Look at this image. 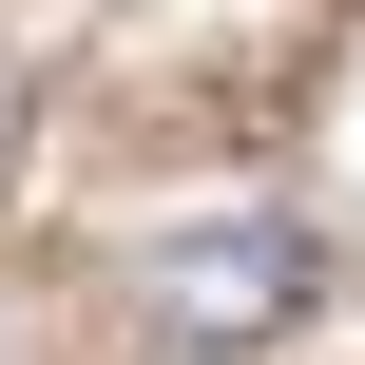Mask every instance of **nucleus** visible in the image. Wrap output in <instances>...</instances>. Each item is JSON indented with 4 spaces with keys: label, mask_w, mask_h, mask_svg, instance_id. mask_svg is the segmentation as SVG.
<instances>
[{
    "label": "nucleus",
    "mask_w": 365,
    "mask_h": 365,
    "mask_svg": "<svg viewBox=\"0 0 365 365\" xmlns=\"http://www.w3.org/2000/svg\"><path fill=\"white\" fill-rule=\"evenodd\" d=\"M308 289H327V250H308L289 212H192V231L135 250V308H154L173 346H269Z\"/></svg>",
    "instance_id": "f257e3e1"
}]
</instances>
